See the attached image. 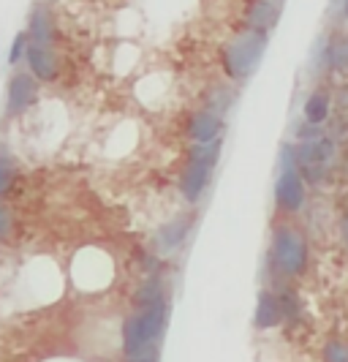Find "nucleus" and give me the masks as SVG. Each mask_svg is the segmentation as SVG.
<instances>
[{"mask_svg": "<svg viewBox=\"0 0 348 362\" xmlns=\"http://www.w3.org/2000/svg\"><path fill=\"white\" fill-rule=\"evenodd\" d=\"M169 319H172V300L131 305L120 325L123 362H161Z\"/></svg>", "mask_w": 348, "mask_h": 362, "instance_id": "nucleus-1", "label": "nucleus"}, {"mask_svg": "<svg viewBox=\"0 0 348 362\" xmlns=\"http://www.w3.org/2000/svg\"><path fill=\"white\" fill-rule=\"evenodd\" d=\"M308 267H311V237L292 218H280L272 226L264 256V272L270 284H294L308 272Z\"/></svg>", "mask_w": 348, "mask_h": 362, "instance_id": "nucleus-2", "label": "nucleus"}, {"mask_svg": "<svg viewBox=\"0 0 348 362\" xmlns=\"http://www.w3.org/2000/svg\"><path fill=\"white\" fill-rule=\"evenodd\" d=\"M270 47V33H261L253 28H239L234 36L220 47V71L229 82L245 85L258 71L264 54Z\"/></svg>", "mask_w": 348, "mask_h": 362, "instance_id": "nucleus-3", "label": "nucleus"}, {"mask_svg": "<svg viewBox=\"0 0 348 362\" xmlns=\"http://www.w3.org/2000/svg\"><path fill=\"white\" fill-rule=\"evenodd\" d=\"M220 153H223V139L207 142V145H188L183 169H180V180H177V188H180V197L185 199V204L196 207L207 197L210 182H212L215 169H218Z\"/></svg>", "mask_w": 348, "mask_h": 362, "instance_id": "nucleus-4", "label": "nucleus"}, {"mask_svg": "<svg viewBox=\"0 0 348 362\" xmlns=\"http://www.w3.org/2000/svg\"><path fill=\"white\" fill-rule=\"evenodd\" d=\"M308 180L302 177L292 142H283L277 153V175L272 182V202L280 218H296L308 204Z\"/></svg>", "mask_w": 348, "mask_h": 362, "instance_id": "nucleus-5", "label": "nucleus"}, {"mask_svg": "<svg viewBox=\"0 0 348 362\" xmlns=\"http://www.w3.org/2000/svg\"><path fill=\"white\" fill-rule=\"evenodd\" d=\"M294 145V156H296V166L302 172V177L308 185H324L332 169L337 166V153H340V142L332 136L330 131L313 136V139H296Z\"/></svg>", "mask_w": 348, "mask_h": 362, "instance_id": "nucleus-6", "label": "nucleus"}, {"mask_svg": "<svg viewBox=\"0 0 348 362\" xmlns=\"http://www.w3.org/2000/svg\"><path fill=\"white\" fill-rule=\"evenodd\" d=\"M73 286L85 294H95V291H104L114 278V262L107 251L101 248H90V251H82L73 259Z\"/></svg>", "mask_w": 348, "mask_h": 362, "instance_id": "nucleus-7", "label": "nucleus"}, {"mask_svg": "<svg viewBox=\"0 0 348 362\" xmlns=\"http://www.w3.org/2000/svg\"><path fill=\"white\" fill-rule=\"evenodd\" d=\"M38 93H41V82L33 74L14 71L6 82V95H3V117L6 120H19L25 117L30 109L38 104Z\"/></svg>", "mask_w": 348, "mask_h": 362, "instance_id": "nucleus-8", "label": "nucleus"}, {"mask_svg": "<svg viewBox=\"0 0 348 362\" xmlns=\"http://www.w3.org/2000/svg\"><path fill=\"white\" fill-rule=\"evenodd\" d=\"M193 229H196V213H191V210L174 213L169 221H164V223L152 232L150 248L158 256L169 259V256H174L177 251H183L185 243L193 235Z\"/></svg>", "mask_w": 348, "mask_h": 362, "instance_id": "nucleus-9", "label": "nucleus"}, {"mask_svg": "<svg viewBox=\"0 0 348 362\" xmlns=\"http://www.w3.org/2000/svg\"><path fill=\"white\" fill-rule=\"evenodd\" d=\"M316 69L332 76H348V30L346 28H335L330 36L318 41L316 52H313Z\"/></svg>", "mask_w": 348, "mask_h": 362, "instance_id": "nucleus-10", "label": "nucleus"}, {"mask_svg": "<svg viewBox=\"0 0 348 362\" xmlns=\"http://www.w3.org/2000/svg\"><path fill=\"white\" fill-rule=\"evenodd\" d=\"M25 66L41 85H52L63 74V54L57 49V44H38V41L28 38Z\"/></svg>", "mask_w": 348, "mask_h": 362, "instance_id": "nucleus-11", "label": "nucleus"}, {"mask_svg": "<svg viewBox=\"0 0 348 362\" xmlns=\"http://www.w3.org/2000/svg\"><path fill=\"white\" fill-rule=\"evenodd\" d=\"M223 131H226V117L207 107L193 109L185 117V136L191 139V145L218 142V139H223Z\"/></svg>", "mask_w": 348, "mask_h": 362, "instance_id": "nucleus-12", "label": "nucleus"}, {"mask_svg": "<svg viewBox=\"0 0 348 362\" xmlns=\"http://www.w3.org/2000/svg\"><path fill=\"white\" fill-rule=\"evenodd\" d=\"M280 325H286V313H283V300L280 291L275 286H261L256 297V308H253V327L261 332L277 329Z\"/></svg>", "mask_w": 348, "mask_h": 362, "instance_id": "nucleus-13", "label": "nucleus"}, {"mask_svg": "<svg viewBox=\"0 0 348 362\" xmlns=\"http://www.w3.org/2000/svg\"><path fill=\"white\" fill-rule=\"evenodd\" d=\"M283 14V3L280 0H248L242 8V28H253L261 33L275 30Z\"/></svg>", "mask_w": 348, "mask_h": 362, "instance_id": "nucleus-14", "label": "nucleus"}, {"mask_svg": "<svg viewBox=\"0 0 348 362\" xmlns=\"http://www.w3.org/2000/svg\"><path fill=\"white\" fill-rule=\"evenodd\" d=\"M25 33H28L30 41H38V44H57L60 30H57L55 11H52V6H49V3H41V0H38L36 6L30 8Z\"/></svg>", "mask_w": 348, "mask_h": 362, "instance_id": "nucleus-15", "label": "nucleus"}, {"mask_svg": "<svg viewBox=\"0 0 348 362\" xmlns=\"http://www.w3.org/2000/svg\"><path fill=\"white\" fill-rule=\"evenodd\" d=\"M332 95L324 88H313L305 95V104H302V120L311 123V126H327V120L332 117Z\"/></svg>", "mask_w": 348, "mask_h": 362, "instance_id": "nucleus-16", "label": "nucleus"}, {"mask_svg": "<svg viewBox=\"0 0 348 362\" xmlns=\"http://www.w3.org/2000/svg\"><path fill=\"white\" fill-rule=\"evenodd\" d=\"M237 88L239 85L229 82V79H220V82H215V85H210V90L204 93V107L226 117V115L232 112V107L237 104V95H239Z\"/></svg>", "mask_w": 348, "mask_h": 362, "instance_id": "nucleus-17", "label": "nucleus"}, {"mask_svg": "<svg viewBox=\"0 0 348 362\" xmlns=\"http://www.w3.org/2000/svg\"><path fill=\"white\" fill-rule=\"evenodd\" d=\"M19 180V163L14 153L6 145H0V199L11 197Z\"/></svg>", "mask_w": 348, "mask_h": 362, "instance_id": "nucleus-18", "label": "nucleus"}, {"mask_svg": "<svg viewBox=\"0 0 348 362\" xmlns=\"http://www.w3.org/2000/svg\"><path fill=\"white\" fill-rule=\"evenodd\" d=\"M321 362H348V341L327 338L321 344Z\"/></svg>", "mask_w": 348, "mask_h": 362, "instance_id": "nucleus-19", "label": "nucleus"}, {"mask_svg": "<svg viewBox=\"0 0 348 362\" xmlns=\"http://www.w3.org/2000/svg\"><path fill=\"white\" fill-rule=\"evenodd\" d=\"M25 54H28V33L22 30V33L14 36L11 47H8V66L17 69L19 63H25Z\"/></svg>", "mask_w": 348, "mask_h": 362, "instance_id": "nucleus-20", "label": "nucleus"}, {"mask_svg": "<svg viewBox=\"0 0 348 362\" xmlns=\"http://www.w3.org/2000/svg\"><path fill=\"white\" fill-rule=\"evenodd\" d=\"M14 226H17V223H14L11 207L0 199V240H8V237L14 235Z\"/></svg>", "mask_w": 348, "mask_h": 362, "instance_id": "nucleus-21", "label": "nucleus"}, {"mask_svg": "<svg viewBox=\"0 0 348 362\" xmlns=\"http://www.w3.org/2000/svg\"><path fill=\"white\" fill-rule=\"evenodd\" d=\"M332 104L337 107V112H348V82L337 85L335 93H332Z\"/></svg>", "mask_w": 348, "mask_h": 362, "instance_id": "nucleus-22", "label": "nucleus"}, {"mask_svg": "<svg viewBox=\"0 0 348 362\" xmlns=\"http://www.w3.org/2000/svg\"><path fill=\"white\" fill-rule=\"evenodd\" d=\"M335 8H337V11H340V17L348 22V0H335V3H332V11H335Z\"/></svg>", "mask_w": 348, "mask_h": 362, "instance_id": "nucleus-23", "label": "nucleus"}, {"mask_svg": "<svg viewBox=\"0 0 348 362\" xmlns=\"http://www.w3.org/2000/svg\"><path fill=\"white\" fill-rule=\"evenodd\" d=\"M340 240H343V248L348 254V223H340Z\"/></svg>", "mask_w": 348, "mask_h": 362, "instance_id": "nucleus-24", "label": "nucleus"}, {"mask_svg": "<svg viewBox=\"0 0 348 362\" xmlns=\"http://www.w3.org/2000/svg\"><path fill=\"white\" fill-rule=\"evenodd\" d=\"M340 223H348V210H343V216H340Z\"/></svg>", "mask_w": 348, "mask_h": 362, "instance_id": "nucleus-25", "label": "nucleus"}, {"mask_svg": "<svg viewBox=\"0 0 348 362\" xmlns=\"http://www.w3.org/2000/svg\"><path fill=\"white\" fill-rule=\"evenodd\" d=\"M41 3H49V6H55L57 0H41Z\"/></svg>", "mask_w": 348, "mask_h": 362, "instance_id": "nucleus-26", "label": "nucleus"}, {"mask_svg": "<svg viewBox=\"0 0 348 362\" xmlns=\"http://www.w3.org/2000/svg\"><path fill=\"white\" fill-rule=\"evenodd\" d=\"M0 243H3V240H0Z\"/></svg>", "mask_w": 348, "mask_h": 362, "instance_id": "nucleus-27", "label": "nucleus"}, {"mask_svg": "<svg viewBox=\"0 0 348 362\" xmlns=\"http://www.w3.org/2000/svg\"><path fill=\"white\" fill-rule=\"evenodd\" d=\"M280 3H283V0H280Z\"/></svg>", "mask_w": 348, "mask_h": 362, "instance_id": "nucleus-28", "label": "nucleus"}]
</instances>
